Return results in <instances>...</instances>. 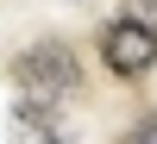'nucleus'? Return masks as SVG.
I'll return each instance as SVG.
<instances>
[{"instance_id":"5","label":"nucleus","mask_w":157,"mask_h":144,"mask_svg":"<svg viewBox=\"0 0 157 144\" xmlns=\"http://www.w3.org/2000/svg\"><path fill=\"white\" fill-rule=\"evenodd\" d=\"M132 6H138V19H145V25H157V0H132Z\"/></svg>"},{"instance_id":"2","label":"nucleus","mask_w":157,"mask_h":144,"mask_svg":"<svg viewBox=\"0 0 157 144\" xmlns=\"http://www.w3.org/2000/svg\"><path fill=\"white\" fill-rule=\"evenodd\" d=\"M101 63H107L113 75H126V82L151 75V63H157V25H145L138 13L101 25Z\"/></svg>"},{"instance_id":"3","label":"nucleus","mask_w":157,"mask_h":144,"mask_svg":"<svg viewBox=\"0 0 157 144\" xmlns=\"http://www.w3.org/2000/svg\"><path fill=\"white\" fill-rule=\"evenodd\" d=\"M13 144H69L57 107H50L44 94H25L19 107H13Z\"/></svg>"},{"instance_id":"4","label":"nucleus","mask_w":157,"mask_h":144,"mask_svg":"<svg viewBox=\"0 0 157 144\" xmlns=\"http://www.w3.org/2000/svg\"><path fill=\"white\" fill-rule=\"evenodd\" d=\"M120 144H157V113H145V119H132L120 132Z\"/></svg>"},{"instance_id":"1","label":"nucleus","mask_w":157,"mask_h":144,"mask_svg":"<svg viewBox=\"0 0 157 144\" xmlns=\"http://www.w3.org/2000/svg\"><path fill=\"white\" fill-rule=\"evenodd\" d=\"M13 75H19L25 94H44V100H63V94L82 88V63H75V50L63 44V38H38V44L13 63Z\"/></svg>"}]
</instances>
